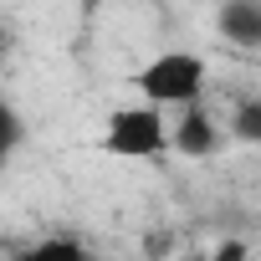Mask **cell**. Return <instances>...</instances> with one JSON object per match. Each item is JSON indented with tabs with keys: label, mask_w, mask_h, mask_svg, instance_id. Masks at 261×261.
Masks as SVG:
<instances>
[{
	"label": "cell",
	"mask_w": 261,
	"mask_h": 261,
	"mask_svg": "<svg viewBox=\"0 0 261 261\" xmlns=\"http://www.w3.org/2000/svg\"><path fill=\"white\" fill-rule=\"evenodd\" d=\"M128 87H134L144 102H159V108L179 113V108L205 102V92H210V62L200 51H190V46H169V51H154L134 77H128Z\"/></svg>",
	"instance_id": "6da1fadb"
},
{
	"label": "cell",
	"mask_w": 261,
	"mask_h": 261,
	"mask_svg": "<svg viewBox=\"0 0 261 261\" xmlns=\"http://www.w3.org/2000/svg\"><path fill=\"white\" fill-rule=\"evenodd\" d=\"M97 149L113 159H159L174 149V113L159 102H144V97L128 102V108H113Z\"/></svg>",
	"instance_id": "7a4b0ae2"
},
{
	"label": "cell",
	"mask_w": 261,
	"mask_h": 261,
	"mask_svg": "<svg viewBox=\"0 0 261 261\" xmlns=\"http://www.w3.org/2000/svg\"><path fill=\"white\" fill-rule=\"evenodd\" d=\"M220 149H225V128L215 123V113H210L205 102L174 113V154H185V159H210V154H220Z\"/></svg>",
	"instance_id": "3957f363"
},
{
	"label": "cell",
	"mask_w": 261,
	"mask_h": 261,
	"mask_svg": "<svg viewBox=\"0 0 261 261\" xmlns=\"http://www.w3.org/2000/svg\"><path fill=\"white\" fill-rule=\"evenodd\" d=\"M220 36L241 51H261V0H225L215 16Z\"/></svg>",
	"instance_id": "277c9868"
},
{
	"label": "cell",
	"mask_w": 261,
	"mask_h": 261,
	"mask_svg": "<svg viewBox=\"0 0 261 261\" xmlns=\"http://www.w3.org/2000/svg\"><path fill=\"white\" fill-rule=\"evenodd\" d=\"M236 139L261 144V102H251V108H241V113H236Z\"/></svg>",
	"instance_id": "5b68a950"
},
{
	"label": "cell",
	"mask_w": 261,
	"mask_h": 261,
	"mask_svg": "<svg viewBox=\"0 0 261 261\" xmlns=\"http://www.w3.org/2000/svg\"><path fill=\"white\" fill-rule=\"evenodd\" d=\"M16 149H21V113L6 102V159H11Z\"/></svg>",
	"instance_id": "8992f818"
},
{
	"label": "cell",
	"mask_w": 261,
	"mask_h": 261,
	"mask_svg": "<svg viewBox=\"0 0 261 261\" xmlns=\"http://www.w3.org/2000/svg\"><path fill=\"white\" fill-rule=\"evenodd\" d=\"M77 6H82V11L92 16V11H102V6H108V0H77Z\"/></svg>",
	"instance_id": "52a82bcc"
}]
</instances>
